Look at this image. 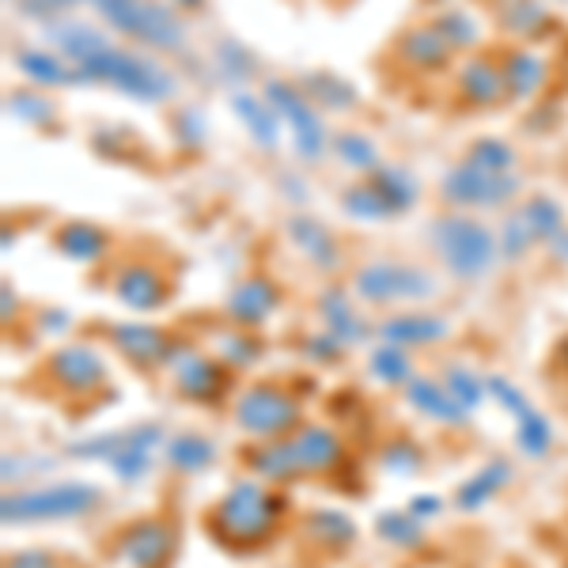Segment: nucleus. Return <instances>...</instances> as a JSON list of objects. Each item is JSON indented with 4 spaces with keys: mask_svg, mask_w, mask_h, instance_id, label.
Returning <instances> with one entry per match:
<instances>
[{
    "mask_svg": "<svg viewBox=\"0 0 568 568\" xmlns=\"http://www.w3.org/2000/svg\"><path fill=\"white\" fill-rule=\"evenodd\" d=\"M160 444H168L160 428L141 425V428H130V433H110V436L88 439V444H72L69 455H80V459H103L118 481H136L149 474L152 452Z\"/></svg>",
    "mask_w": 568,
    "mask_h": 568,
    "instance_id": "9",
    "label": "nucleus"
},
{
    "mask_svg": "<svg viewBox=\"0 0 568 568\" xmlns=\"http://www.w3.org/2000/svg\"><path fill=\"white\" fill-rule=\"evenodd\" d=\"M455 88H459L463 103H470V106L489 110V106L508 103L500 58H489V53H470V58L459 65V72H455Z\"/></svg>",
    "mask_w": 568,
    "mask_h": 568,
    "instance_id": "14",
    "label": "nucleus"
},
{
    "mask_svg": "<svg viewBox=\"0 0 568 568\" xmlns=\"http://www.w3.org/2000/svg\"><path fill=\"white\" fill-rule=\"evenodd\" d=\"M307 535L323 549H345L356 542V524L349 516H342V511L323 508V511H311L307 516Z\"/></svg>",
    "mask_w": 568,
    "mask_h": 568,
    "instance_id": "37",
    "label": "nucleus"
},
{
    "mask_svg": "<svg viewBox=\"0 0 568 568\" xmlns=\"http://www.w3.org/2000/svg\"><path fill=\"white\" fill-rule=\"evenodd\" d=\"M428 243L447 273L459 281H481L500 262V243L485 220L470 213H444L428 224Z\"/></svg>",
    "mask_w": 568,
    "mask_h": 568,
    "instance_id": "2",
    "label": "nucleus"
},
{
    "mask_svg": "<svg viewBox=\"0 0 568 568\" xmlns=\"http://www.w3.org/2000/svg\"><path fill=\"white\" fill-rule=\"evenodd\" d=\"M16 65L31 84L39 88H69V84H84L77 65H69L61 53H50V50H20L16 53Z\"/></svg>",
    "mask_w": 568,
    "mask_h": 568,
    "instance_id": "28",
    "label": "nucleus"
},
{
    "mask_svg": "<svg viewBox=\"0 0 568 568\" xmlns=\"http://www.w3.org/2000/svg\"><path fill=\"white\" fill-rule=\"evenodd\" d=\"M519 194V175H489L470 163H455L439 182V197L455 209V213H470V209H504Z\"/></svg>",
    "mask_w": 568,
    "mask_h": 568,
    "instance_id": "10",
    "label": "nucleus"
},
{
    "mask_svg": "<svg viewBox=\"0 0 568 568\" xmlns=\"http://www.w3.org/2000/svg\"><path fill=\"white\" fill-rule=\"evenodd\" d=\"M329 155H334L342 168L356 171V175H375L383 168V155L375 149V141L361 130H342L329 136Z\"/></svg>",
    "mask_w": 568,
    "mask_h": 568,
    "instance_id": "32",
    "label": "nucleus"
},
{
    "mask_svg": "<svg viewBox=\"0 0 568 568\" xmlns=\"http://www.w3.org/2000/svg\"><path fill=\"white\" fill-rule=\"evenodd\" d=\"M318 315H323L326 334H334L337 342L345 345V349L361 345L364 337L372 334L368 318H364L361 311H356V307L349 304V292H345L342 284H329L323 296H318Z\"/></svg>",
    "mask_w": 568,
    "mask_h": 568,
    "instance_id": "21",
    "label": "nucleus"
},
{
    "mask_svg": "<svg viewBox=\"0 0 568 568\" xmlns=\"http://www.w3.org/2000/svg\"><path fill=\"white\" fill-rule=\"evenodd\" d=\"M342 213H349L353 220H364V224H372V220H390L398 216L390 209V201L379 194V186H375L372 179L356 182V186H349L342 194Z\"/></svg>",
    "mask_w": 568,
    "mask_h": 568,
    "instance_id": "36",
    "label": "nucleus"
},
{
    "mask_svg": "<svg viewBox=\"0 0 568 568\" xmlns=\"http://www.w3.org/2000/svg\"><path fill=\"white\" fill-rule=\"evenodd\" d=\"M12 307L20 311V296H12V284L4 281V323H12V318H16V315H12Z\"/></svg>",
    "mask_w": 568,
    "mask_h": 568,
    "instance_id": "54",
    "label": "nucleus"
},
{
    "mask_svg": "<svg viewBox=\"0 0 568 568\" xmlns=\"http://www.w3.org/2000/svg\"><path fill=\"white\" fill-rule=\"evenodd\" d=\"M246 463H251V470L258 474V481H270V485L304 478V466H300V455H296V447H292V436L258 439V447H251Z\"/></svg>",
    "mask_w": 568,
    "mask_h": 568,
    "instance_id": "25",
    "label": "nucleus"
},
{
    "mask_svg": "<svg viewBox=\"0 0 568 568\" xmlns=\"http://www.w3.org/2000/svg\"><path fill=\"white\" fill-rule=\"evenodd\" d=\"M307 356H315L318 364H334L337 356L345 353V345L337 342L334 334H323V337H307V349H304Z\"/></svg>",
    "mask_w": 568,
    "mask_h": 568,
    "instance_id": "50",
    "label": "nucleus"
},
{
    "mask_svg": "<svg viewBox=\"0 0 568 568\" xmlns=\"http://www.w3.org/2000/svg\"><path fill=\"white\" fill-rule=\"evenodd\" d=\"M110 345L136 368H171L179 361L182 345L168 329L152 323H118L110 326Z\"/></svg>",
    "mask_w": 568,
    "mask_h": 568,
    "instance_id": "13",
    "label": "nucleus"
},
{
    "mask_svg": "<svg viewBox=\"0 0 568 568\" xmlns=\"http://www.w3.org/2000/svg\"><path fill=\"white\" fill-rule=\"evenodd\" d=\"M444 387L452 390V398L459 402L466 414H474V409L481 406L485 394H489V387H485L478 375L466 372V368H447V372H444Z\"/></svg>",
    "mask_w": 568,
    "mask_h": 568,
    "instance_id": "45",
    "label": "nucleus"
},
{
    "mask_svg": "<svg viewBox=\"0 0 568 568\" xmlns=\"http://www.w3.org/2000/svg\"><path fill=\"white\" fill-rule=\"evenodd\" d=\"M436 277L420 265L409 262H364L353 273V292L364 304H420V300L436 296Z\"/></svg>",
    "mask_w": 568,
    "mask_h": 568,
    "instance_id": "6",
    "label": "nucleus"
},
{
    "mask_svg": "<svg viewBox=\"0 0 568 568\" xmlns=\"http://www.w3.org/2000/svg\"><path fill=\"white\" fill-rule=\"evenodd\" d=\"M171 383L190 402H216L227 387V368L201 353L182 349L179 361L171 364Z\"/></svg>",
    "mask_w": 568,
    "mask_h": 568,
    "instance_id": "16",
    "label": "nucleus"
},
{
    "mask_svg": "<svg viewBox=\"0 0 568 568\" xmlns=\"http://www.w3.org/2000/svg\"><path fill=\"white\" fill-rule=\"evenodd\" d=\"M288 240L292 246H296L304 258L315 265V270H323V273H334V270H342V246H337L334 240V232L323 224V220H311V216H288Z\"/></svg>",
    "mask_w": 568,
    "mask_h": 568,
    "instance_id": "20",
    "label": "nucleus"
},
{
    "mask_svg": "<svg viewBox=\"0 0 568 568\" xmlns=\"http://www.w3.org/2000/svg\"><path fill=\"white\" fill-rule=\"evenodd\" d=\"M232 110H235V118L246 125V133H251V141L258 144V149H265V152L277 149L281 144V118H277V110L270 106V99L254 95V91H235Z\"/></svg>",
    "mask_w": 568,
    "mask_h": 568,
    "instance_id": "27",
    "label": "nucleus"
},
{
    "mask_svg": "<svg viewBox=\"0 0 568 568\" xmlns=\"http://www.w3.org/2000/svg\"><path fill=\"white\" fill-rule=\"evenodd\" d=\"M463 160L478 171H489V175H516V168H519V152L511 149L508 141H500V136H481V141H474Z\"/></svg>",
    "mask_w": 568,
    "mask_h": 568,
    "instance_id": "35",
    "label": "nucleus"
},
{
    "mask_svg": "<svg viewBox=\"0 0 568 568\" xmlns=\"http://www.w3.org/2000/svg\"><path fill=\"white\" fill-rule=\"evenodd\" d=\"M179 530L171 519L144 516L118 535V557L130 568H168L175 561Z\"/></svg>",
    "mask_w": 568,
    "mask_h": 568,
    "instance_id": "12",
    "label": "nucleus"
},
{
    "mask_svg": "<svg viewBox=\"0 0 568 568\" xmlns=\"http://www.w3.org/2000/svg\"><path fill=\"white\" fill-rule=\"evenodd\" d=\"M114 296L122 300V307L130 311H160L171 300V281L155 270L152 262H130L125 270H118L114 277Z\"/></svg>",
    "mask_w": 568,
    "mask_h": 568,
    "instance_id": "15",
    "label": "nucleus"
},
{
    "mask_svg": "<svg viewBox=\"0 0 568 568\" xmlns=\"http://www.w3.org/2000/svg\"><path fill=\"white\" fill-rule=\"evenodd\" d=\"M235 425L254 439H281L292 436L304 417H300V402L292 398L281 383H251L232 406Z\"/></svg>",
    "mask_w": 568,
    "mask_h": 568,
    "instance_id": "8",
    "label": "nucleus"
},
{
    "mask_svg": "<svg viewBox=\"0 0 568 568\" xmlns=\"http://www.w3.org/2000/svg\"><path fill=\"white\" fill-rule=\"evenodd\" d=\"M220 356H224L227 368H246L262 356V342H254L246 329L235 326V334H224L220 337Z\"/></svg>",
    "mask_w": 568,
    "mask_h": 568,
    "instance_id": "47",
    "label": "nucleus"
},
{
    "mask_svg": "<svg viewBox=\"0 0 568 568\" xmlns=\"http://www.w3.org/2000/svg\"><path fill=\"white\" fill-rule=\"evenodd\" d=\"M497 20L504 31L516 34V39H535L538 31H546L549 12L538 4V0H500Z\"/></svg>",
    "mask_w": 568,
    "mask_h": 568,
    "instance_id": "34",
    "label": "nucleus"
},
{
    "mask_svg": "<svg viewBox=\"0 0 568 568\" xmlns=\"http://www.w3.org/2000/svg\"><path fill=\"white\" fill-rule=\"evenodd\" d=\"M497 243H500V258L504 262H524L527 254H530V246H535L538 240L530 235L527 220L519 216V209H516L511 216H504V224H500V232H497Z\"/></svg>",
    "mask_w": 568,
    "mask_h": 568,
    "instance_id": "43",
    "label": "nucleus"
},
{
    "mask_svg": "<svg viewBox=\"0 0 568 568\" xmlns=\"http://www.w3.org/2000/svg\"><path fill=\"white\" fill-rule=\"evenodd\" d=\"M8 114H16L20 122H31V125H53L58 106L45 95H39V91H12V95H8Z\"/></svg>",
    "mask_w": 568,
    "mask_h": 568,
    "instance_id": "44",
    "label": "nucleus"
},
{
    "mask_svg": "<svg viewBox=\"0 0 568 568\" xmlns=\"http://www.w3.org/2000/svg\"><path fill=\"white\" fill-rule=\"evenodd\" d=\"M216 459V444L201 433H179L163 444V463L175 474H201Z\"/></svg>",
    "mask_w": 568,
    "mask_h": 568,
    "instance_id": "30",
    "label": "nucleus"
},
{
    "mask_svg": "<svg viewBox=\"0 0 568 568\" xmlns=\"http://www.w3.org/2000/svg\"><path fill=\"white\" fill-rule=\"evenodd\" d=\"M368 368L375 379H383L387 387H406L409 379H414V361H409V349H402V345H375L372 356H368Z\"/></svg>",
    "mask_w": 568,
    "mask_h": 568,
    "instance_id": "39",
    "label": "nucleus"
},
{
    "mask_svg": "<svg viewBox=\"0 0 568 568\" xmlns=\"http://www.w3.org/2000/svg\"><path fill=\"white\" fill-rule=\"evenodd\" d=\"M262 95L270 99V106L277 110V118L288 125L292 149H296L300 160L323 163V155L329 152V136H326V125H323V110L304 95V88L273 77V80H265Z\"/></svg>",
    "mask_w": 568,
    "mask_h": 568,
    "instance_id": "7",
    "label": "nucleus"
},
{
    "mask_svg": "<svg viewBox=\"0 0 568 568\" xmlns=\"http://www.w3.org/2000/svg\"><path fill=\"white\" fill-rule=\"evenodd\" d=\"M383 463H387V470H394V474H414L420 466V455L406 444V439H398V444H390L387 452H383Z\"/></svg>",
    "mask_w": 568,
    "mask_h": 568,
    "instance_id": "49",
    "label": "nucleus"
},
{
    "mask_svg": "<svg viewBox=\"0 0 568 568\" xmlns=\"http://www.w3.org/2000/svg\"><path fill=\"white\" fill-rule=\"evenodd\" d=\"M50 42L58 45V53L69 61V65H77V69H84L95 53H103L110 39L103 31H95V27H88V23H58V27H50Z\"/></svg>",
    "mask_w": 568,
    "mask_h": 568,
    "instance_id": "29",
    "label": "nucleus"
},
{
    "mask_svg": "<svg viewBox=\"0 0 568 568\" xmlns=\"http://www.w3.org/2000/svg\"><path fill=\"white\" fill-rule=\"evenodd\" d=\"M53 246L65 254L69 262L91 265V262H103L110 251V235L91 220H65V224L53 232Z\"/></svg>",
    "mask_w": 568,
    "mask_h": 568,
    "instance_id": "26",
    "label": "nucleus"
},
{
    "mask_svg": "<svg viewBox=\"0 0 568 568\" xmlns=\"http://www.w3.org/2000/svg\"><path fill=\"white\" fill-rule=\"evenodd\" d=\"M4 568H58V557L45 549H20V554H8Z\"/></svg>",
    "mask_w": 568,
    "mask_h": 568,
    "instance_id": "51",
    "label": "nucleus"
},
{
    "mask_svg": "<svg viewBox=\"0 0 568 568\" xmlns=\"http://www.w3.org/2000/svg\"><path fill=\"white\" fill-rule=\"evenodd\" d=\"M375 334L390 345L414 349V345H433L439 337H447V323L439 315H428V311H398V315L383 318Z\"/></svg>",
    "mask_w": 568,
    "mask_h": 568,
    "instance_id": "23",
    "label": "nucleus"
},
{
    "mask_svg": "<svg viewBox=\"0 0 568 568\" xmlns=\"http://www.w3.org/2000/svg\"><path fill=\"white\" fill-rule=\"evenodd\" d=\"M375 186H379V194L390 201L394 213H406V209L417 205V179L409 175L406 168H398V163H383L375 175H368Z\"/></svg>",
    "mask_w": 568,
    "mask_h": 568,
    "instance_id": "38",
    "label": "nucleus"
},
{
    "mask_svg": "<svg viewBox=\"0 0 568 568\" xmlns=\"http://www.w3.org/2000/svg\"><path fill=\"white\" fill-rule=\"evenodd\" d=\"M375 530H379L383 542H390L398 549H417L420 542H425V519H417L409 508L375 516Z\"/></svg>",
    "mask_w": 568,
    "mask_h": 568,
    "instance_id": "40",
    "label": "nucleus"
},
{
    "mask_svg": "<svg viewBox=\"0 0 568 568\" xmlns=\"http://www.w3.org/2000/svg\"><path fill=\"white\" fill-rule=\"evenodd\" d=\"M103 20L125 39L152 45V50H186V20L160 0H88Z\"/></svg>",
    "mask_w": 568,
    "mask_h": 568,
    "instance_id": "4",
    "label": "nucleus"
},
{
    "mask_svg": "<svg viewBox=\"0 0 568 568\" xmlns=\"http://www.w3.org/2000/svg\"><path fill=\"white\" fill-rule=\"evenodd\" d=\"M508 481H511V463H504V459L485 463L470 481H463V485H459V493H455V508L478 511V508H485V504H489L493 497H500V489H504Z\"/></svg>",
    "mask_w": 568,
    "mask_h": 568,
    "instance_id": "31",
    "label": "nucleus"
},
{
    "mask_svg": "<svg viewBox=\"0 0 568 568\" xmlns=\"http://www.w3.org/2000/svg\"><path fill=\"white\" fill-rule=\"evenodd\" d=\"M80 77L91 80V84H110L114 91H122V95L136 99V103H168L179 91L175 72L168 65L152 61L149 53L125 50V45H114V42H110L103 53H95V58L80 69Z\"/></svg>",
    "mask_w": 568,
    "mask_h": 568,
    "instance_id": "3",
    "label": "nucleus"
},
{
    "mask_svg": "<svg viewBox=\"0 0 568 568\" xmlns=\"http://www.w3.org/2000/svg\"><path fill=\"white\" fill-rule=\"evenodd\" d=\"M428 23H433L436 31L444 34V42L452 45L455 53H459V50H474V45L481 42V27H478V20H474L470 12H463V8H444V12L433 16Z\"/></svg>",
    "mask_w": 568,
    "mask_h": 568,
    "instance_id": "42",
    "label": "nucleus"
},
{
    "mask_svg": "<svg viewBox=\"0 0 568 568\" xmlns=\"http://www.w3.org/2000/svg\"><path fill=\"white\" fill-rule=\"evenodd\" d=\"M409 511H414L417 519H433V516H439V511H444V500L433 497V493H420V497L409 500Z\"/></svg>",
    "mask_w": 568,
    "mask_h": 568,
    "instance_id": "52",
    "label": "nucleus"
},
{
    "mask_svg": "<svg viewBox=\"0 0 568 568\" xmlns=\"http://www.w3.org/2000/svg\"><path fill=\"white\" fill-rule=\"evenodd\" d=\"M277 304H281L277 284H273L270 277H246L227 292L224 311L240 329H254V326H262L273 311H277Z\"/></svg>",
    "mask_w": 568,
    "mask_h": 568,
    "instance_id": "17",
    "label": "nucleus"
},
{
    "mask_svg": "<svg viewBox=\"0 0 568 568\" xmlns=\"http://www.w3.org/2000/svg\"><path fill=\"white\" fill-rule=\"evenodd\" d=\"M554 447V428H549V420L538 414H530L519 420V452L530 455V459H542V455Z\"/></svg>",
    "mask_w": 568,
    "mask_h": 568,
    "instance_id": "46",
    "label": "nucleus"
},
{
    "mask_svg": "<svg viewBox=\"0 0 568 568\" xmlns=\"http://www.w3.org/2000/svg\"><path fill=\"white\" fill-rule=\"evenodd\" d=\"M519 216L527 220V227H530V235H535L538 243H549V240H557V235L565 232V209H561V201L557 197H549V194H530L524 205H519Z\"/></svg>",
    "mask_w": 568,
    "mask_h": 568,
    "instance_id": "33",
    "label": "nucleus"
},
{
    "mask_svg": "<svg viewBox=\"0 0 568 568\" xmlns=\"http://www.w3.org/2000/svg\"><path fill=\"white\" fill-rule=\"evenodd\" d=\"M546 246L554 251V258H557V262H568V227H565L561 235H557V240H549Z\"/></svg>",
    "mask_w": 568,
    "mask_h": 568,
    "instance_id": "53",
    "label": "nucleus"
},
{
    "mask_svg": "<svg viewBox=\"0 0 568 568\" xmlns=\"http://www.w3.org/2000/svg\"><path fill=\"white\" fill-rule=\"evenodd\" d=\"M42 372L69 398H91L106 387V361L91 345H61Z\"/></svg>",
    "mask_w": 568,
    "mask_h": 568,
    "instance_id": "11",
    "label": "nucleus"
},
{
    "mask_svg": "<svg viewBox=\"0 0 568 568\" xmlns=\"http://www.w3.org/2000/svg\"><path fill=\"white\" fill-rule=\"evenodd\" d=\"M284 519V497L270 489V481H235L205 516L209 535L224 549L246 554L270 542L281 530Z\"/></svg>",
    "mask_w": 568,
    "mask_h": 568,
    "instance_id": "1",
    "label": "nucleus"
},
{
    "mask_svg": "<svg viewBox=\"0 0 568 568\" xmlns=\"http://www.w3.org/2000/svg\"><path fill=\"white\" fill-rule=\"evenodd\" d=\"M500 72H504V88H508V103H527V99H535L549 80V65L530 45H511V50H504Z\"/></svg>",
    "mask_w": 568,
    "mask_h": 568,
    "instance_id": "19",
    "label": "nucleus"
},
{
    "mask_svg": "<svg viewBox=\"0 0 568 568\" xmlns=\"http://www.w3.org/2000/svg\"><path fill=\"white\" fill-rule=\"evenodd\" d=\"M292 447H296L300 466H304V478H311V474H329L345 455L342 436L323 425H300L292 433Z\"/></svg>",
    "mask_w": 568,
    "mask_h": 568,
    "instance_id": "22",
    "label": "nucleus"
},
{
    "mask_svg": "<svg viewBox=\"0 0 568 568\" xmlns=\"http://www.w3.org/2000/svg\"><path fill=\"white\" fill-rule=\"evenodd\" d=\"M394 58H398L406 69L439 72V69L452 65L455 50L444 42V34H439L433 23H417V27H409V31L398 34V42H394Z\"/></svg>",
    "mask_w": 568,
    "mask_h": 568,
    "instance_id": "18",
    "label": "nucleus"
},
{
    "mask_svg": "<svg viewBox=\"0 0 568 568\" xmlns=\"http://www.w3.org/2000/svg\"><path fill=\"white\" fill-rule=\"evenodd\" d=\"M300 88H304V95L315 103L318 110H345V106H353V99H356V91L345 84L342 77H334V72H311V77L300 80Z\"/></svg>",
    "mask_w": 568,
    "mask_h": 568,
    "instance_id": "41",
    "label": "nucleus"
},
{
    "mask_svg": "<svg viewBox=\"0 0 568 568\" xmlns=\"http://www.w3.org/2000/svg\"><path fill=\"white\" fill-rule=\"evenodd\" d=\"M103 504V489L91 481H58L42 489H20L0 500V519L12 524H53V519H80Z\"/></svg>",
    "mask_w": 568,
    "mask_h": 568,
    "instance_id": "5",
    "label": "nucleus"
},
{
    "mask_svg": "<svg viewBox=\"0 0 568 568\" xmlns=\"http://www.w3.org/2000/svg\"><path fill=\"white\" fill-rule=\"evenodd\" d=\"M406 398L417 414H425L428 420H439V425H466L470 414L452 398V390L444 387V379H433V375H414L406 383Z\"/></svg>",
    "mask_w": 568,
    "mask_h": 568,
    "instance_id": "24",
    "label": "nucleus"
},
{
    "mask_svg": "<svg viewBox=\"0 0 568 568\" xmlns=\"http://www.w3.org/2000/svg\"><path fill=\"white\" fill-rule=\"evenodd\" d=\"M12 4L20 8L23 16H31V20H58L77 0H12Z\"/></svg>",
    "mask_w": 568,
    "mask_h": 568,
    "instance_id": "48",
    "label": "nucleus"
},
{
    "mask_svg": "<svg viewBox=\"0 0 568 568\" xmlns=\"http://www.w3.org/2000/svg\"><path fill=\"white\" fill-rule=\"evenodd\" d=\"M160 4H171V8H201V0H160Z\"/></svg>",
    "mask_w": 568,
    "mask_h": 568,
    "instance_id": "55",
    "label": "nucleus"
}]
</instances>
